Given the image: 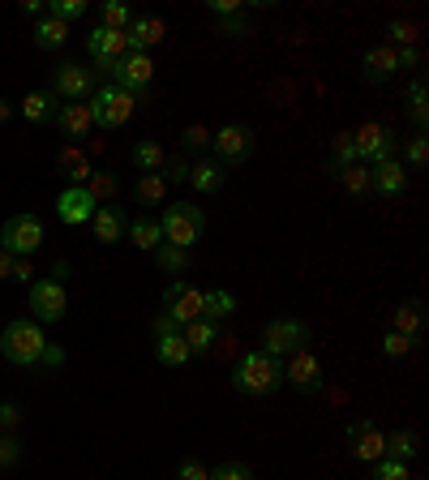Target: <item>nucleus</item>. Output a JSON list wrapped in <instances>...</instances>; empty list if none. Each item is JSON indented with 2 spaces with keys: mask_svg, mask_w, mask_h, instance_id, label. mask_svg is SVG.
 Segmentation results:
<instances>
[{
  "mask_svg": "<svg viewBox=\"0 0 429 480\" xmlns=\"http://www.w3.org/2000/svg\"><path fill=\"white\" fill-rule=\"evenodd\" d=\"M189 184L198 193H219L224 189V168L214 159H198V163H189Z\"/></svg>",
  "mask_w": 429,
  "mask_h": 480,
  "instance_id": "obj_24",
  "label": "nucleus"
},
{
  "mask_svg": "<svg viewBox=\"0 0 429 480\" xmlns=\"http://www.w3.org/2000/svg\"><path fill=\"white\" fill-rule=\"evenodd\" d=\"M373 480H408V464H400V459H378V464H373Z\"/></svg>",
  "mask_w": 429,
  "mask_h": 480,
  "instance_id": "obj_43",
  "label": "nucleus"
},
{
  "mask_svg": "<svg viewBox=\"0 0 429 480\" xmlns=\"http://www.w3.org/2000/svg\"><path fill=\"white\" fill-rule=\"evenodd\" d=\"M39 365L60 369V365H65V348H57V343H47V348H43V360H39Z\"/></svg>",
  "mask_w": 429,
  "mask_h": 480,
  "instance_id": "obj_52",
  "label": "nucleus"
},
{
  "mask_svg": "<svg viewBox=\"0 0 429 480\" xmlns=\"http://www.w3.org/2000/svg\"><path fill=\"white\" fill-rule=\"evenodd\" d=\"M181 335H185L189 352L206 356V352H211V348H214V339H219V326H214V322H206V318H198V322L181 326Z\"/></svg>",
  "mask_w": 429,
  "mask_h": 480,
  "instance_id": "obj_25",
  "label": "nucleus"
},
{
  "mask_svg": "<svg viewBox=\"0 0 429 480\" xmlns=\"http://www.w3.org/2000/svg\"><path fill=\"white\" fill-rule=\"evenodd\" d=\"M43 9H47V17H57V22H65V26L90 14V5H86V0H47Z\"/></svg>",
  "mask_w": 429,
  "mask_h": 480,
  "instance_id": "obj_34",
  "label": "nucleus"
},
{
  "mask_svg": "<svg viewBox=\"0 0 429 480\" xmlns=\"http://www.w3.org/2000/svg\"><path fill=\"white\" fill-rule=\"evenodd\" d=\"M22 116H26L30 125H47V120L57 116V99H52V90H30L26 99H22Z\"/></svg>",
  "mask_w": 429,
  "mask_h": 480,
  "instance_id": "obj_26",
  "label": "nucleus"
},
{
  "mask_svg": "<svg viewBox=\"0 0 429 480\" xmlns=\"http://www.w3.org/2000/svg\"><path fill=\"white\" fill-rule=\"evenodd\" d=\"M284 381H292L300 395H318L322 391V365H318V356L314 352H292V360H288L284 369Z\"/></svg>",
  "mask_w": 429,
  "mask_h": 480,
  "instance_id": "obj_15",
  "label": "nucleus"
},
{
  "mask_svg": "<svg viewBox=\"0 0 429 480\" xmlns=\"http://www.w3.org/2000/svg\"><path fill=\"white\" fill-rule=\"evenodd\" d=\"M30 275H35V270H30V257H14V275H9V279H22V283H26Z\"/></svg>",
  "mask_w": 429,
  "mask_h": 480,
  "instance_id": "obj_54",
  "label": "nucleus"
},
{
  "mask_svg": "<svg viewBox=\"0 0 429 480\" xmlns=\"http://www.w3.org/2000/svg\"><path fill=\"white\" fill-rule=\"evenodd\" d=\"M0 438H5V429H0Z\"/></svg>",
  "mask_w": 429,
  "mask_h": 480,
  "instance_id": "obj_58",
  "label": "nucleus"
},
{
  "mask_svg": "<svg viewBox=\"0 0 429 480\" xmlns=\"http://www.w3.org/2000/svg\"><path fill=\"white\" fill-rule=\"evenodd\" d=\"M176 480H211V467L202 464V459H181V467H176Z\"/></svg>",
  "mask_w": 429,
  "mask_h": 480,
  "instance_id": "obj_44",
  "label": "nucleus"
},
{
  "mask_svg": "<svg viewBox=\"0 0 429 480\" xmlns=\"http://www.w3.org/2000/svg\"><path fill=\"white\" fill-rule=\"evenodd\" d=\"M90 224H95V240H99V245H116V240H125V232H129V214L120 211V206H99Z\"/></svg>",
  "mask_w": 429,
  "mask_h": 480,
  "instance_id": "obj_19",
  "label": "nucleus"
},
{
  "mask_svg": "<svg viewBox=\"0 0 429 480\" xmlns=\"http://www.w3.org/2000/svg\"><path fill=\"white\" fill-rule=\"evenodd\" d=\"M108 73H112V86H120L125 95L138 99V95H146L151 82H155V60L146 57V52H129V57H120Z\"/></svg>",
  "mask_w": 429,
  "mask_h": 480,
  "instance_id": "obj_6",
  "label": "nucleus"
},
{
  "mask_svg": "<svg viewBox=\"0 0 429 480\" xmlns=\"http://www.w3.org/2000/svg\"><path fill=\"white\" fill-rule=\"evenodd\" d=\"M52 275H57V283H65V275H69V262H57V266H52Z\"/></svg>",
  "mask_w": 429,
  "mask_h": 480,
  "instance_id": "obj_56",
  "label": "nucleus"
},
{
  "mask_svg": "<svg viewBox=\"0 0 429 480\" xmlns=\"http://www.w3.org/2000/svg\"><path fill=\"white\" fill-rule=\"evenodd\" d=\"M43 245V224L39 214H14L0 227V249L9 257H30Z\"/></svg>",
  "mask_w": 429,
  "mask_h": 480,
  "instance_id": "obj_5",
  "label": "nucleus"
},
{
  "mask_svg": "<svg viewBox=\"0 0 429 480\" xmlns=\"http://www.w3.org/2000/svg\"><path fill=\"white\" fill-rule=\"evenodd\" d=\"M391 39H395V43H403V47H413L416 30L408 26V22H391Z\"/></svg>",
  "mask_w": 429,
  "mask_h": 480,
  "instance_id": "obj_51",
  "label": "nucleus"
},
{
  "mask_svg": "<svg viewBox=\"0 0 429 480\" xmlns=\"http://www.w3.org/2000/svg\"><path fill=\"white\" fill-rule=\"evenodd\" d=\"M30 313H35V322H39V326L60 322V318L69 313L65 283H57V279H35V283H30Z\"/></svg>",
  "mask_w": 429,
  "mask_h": 480,
  "instance_id": "obj_12",
  "label": "nucleus"
},
{
  "mask_svg": "<svg viewBox=\"0 0 429 480\" xmlns=\"http://www.w3.org/2000/svg\"><path fill=\"white\" fill-rule=\"evenodd\" d=\"M211 14H219V17L241 14V0H211Z\"/></svg>",
  "mask_w": 429,
  "mask_h": 480,
  "instance_id": "obj_53",
  "label": "nucleus"
},
{
  "mask_svg": "<svg viewBox=\"0 0 429 480\" xmlns=\"http://www.w3.org/2000/svg\"><path fill=\"white\" fill-rule=\"evenodd\" d=\"M155 266L163 270V275H185V270H189V249L159 245V249H155Z\"/></svg>",
  "mask_w": 429,
  "mask_h": 480,
  "instance_id": "obj_31",
  "label": "nucleus"
},
{
  "mask_svg": "<svg viewBox=\"0 0 429 480\" xmlns=\"http://www.w3.org/2000/svg\"><path fill=\"white\" fill-rule=\"evenodd\" d=\"M416 454V438L408 433V429H395V433H386V454L382 459H400V464H408Z\"/></svg>",
  "mask_w": 429,
  "mask_h": 480,
  "instance_id": "obj_33",
  "label": "nucleus"
},
{
  "mask_svg": "<svg viewBox=\"0 0 429 480\" xmlns=\"http://www.w3.org/2000/svg\"><path fill=\"white\" fill-rule=\"evenodd\" d=\"M95 211H99V202L90 198L82 184H69V189H60V198H57L60 224L82 227V224H90V219H95Z\"/></svg>",
  "mask_w": 429,
  "mask_h": 480,
  "instance_id": "obj_14",
  "label": "nucleus"
},
{
  "mask_svg": "<svg viewBox=\"0 0 429 480\" xmlns=\"http://www.w3.org/2000/svg\"><path fill=\"white\" fill-rule=\"evenodd\" d=\"M413 348H416V339H408V335H400V330H386L382 335V356H391V360L408 356Z\"/></svg>",
  "mask_w": 429,
  "mask_h": 480,
  "instance_id": "obj_41",
  "label": "nucleus"
},
{
  "mask_svg": "<svg viewBox=\"0 0 429 480\" xmlns=\"http://www.w3.org/2000/svg\"><path fill=\"white\" fill-rule=\"evenodd\" d=\"M60 168H65V176H69L73 184H86V181H90V163H86V159L78 155L73 146H69V151H60Z\"/></svg>",
  "mask_w": 429,
  "mask_h": 480,
  "instance_id": "obj_37",
  "label": "nucleus"
},
{
  "mask_svg": "<svg viewBox=\"0 0 429 480\" xmlns=\"http://www.w3.org/2000/svg\"><path fill=\"white\" fill-rule=\"evenodd\" d=\"M17 421H22V408L17 403H0V429L9 433V429H17Z\"/></svg>",
  "mask_w": 429,
  "mask_h": 480,
  "instance_id": "obj_50",
  "label": "nucleus"
},
{
  "mask_svg": "<svg viewBox=\"0 0 429 480\" xmlns=\"http://www.w3.org/2000/svg\"><path fill=\"white\" fill-rule=\"evenodd\" d=\"M138 249H146V254H155L159 245H163V227H159V219H151V214H138V219H129V232H125Z\"/></svg>",
  "mask_w": 429,
  "mask_h": 480,
  "instance_id": "obj_23",
  "label": "nucleus"
},
{
  "mask_svg": "<svg viewBox=\"0 0 429 480\" xmlns=\"http://www.w3.org/2000/svg\"><path fill=\"white\" fill-rule=\"evenodd\" d=\"M361 73H365V82H391L400 65H395V47H370L365 57H361Z\"/></svg>",
  "mask_w": 429,
  "mask_h": 480,
  "instance_id": "obj_21",
  "label": "nucleus"
},
{
  "mask_svg": "<svg viewBox=\"0 0 429 480\" xmlns=\"http://www.w3.org/2000/svg\"><path fill=\"white\" fill-rule=\"evenodd\" d=\"M189 343H185V335L181 330H168V335H155V360L159 365H172V369H181V365H189Z\"/></svg>",
  "mask_w": 429,
  "mask_h": 480,
  "instance_id": "obj_22",
  "label": "nucleus"
},
{
  "mask_svg": "<svg viewBox=\"0 0 429 480\" xmlns=\"http://www.w3.org/2000/svg\"><path fill=\"white\" fill-rule=\"evenodd\" d=\"M9 116H14V103H5V99H0V120H9Z\"/></svg>",
  "mask_w": 429,
  "mask_h": 480,
  "instance_id": "obj_57",
  "label": "nucleus"
},
{
  "mask_svg": "<svg viewBox=\"0 0 429 480\" xmlns=\"http://www.w3.org/2000/svg\"><path fill=\"white\" fill-rule=\"evenodd\" d=\"M159 176H163L168 184H181V181H189V163H185V159H168Z\"/></svg>",
  "mask_w": 429,
  "mask_h": 480,
  "instance_id": "obj_48",
  "label": "nucleus"
},
{
  "mask_svg": "<svg viewBox=\"0 0 429 480\" xmlns=\"http://www.w3.org/2000/svg\"><path fill=\"white\" fill-rule=\"evenodd\" d=\"M425 163H429V141L416 138L413 146H408V168H425Z\"/></svg>",
  "mask_w": 429,
  "mask_h": 480,
  "instance_id": "obj_49",
  "label": "nucleus"
},
{
  "mask_svg": "<svg viewBox=\"0 0 429 480\" xmlns=\"http://www.w3.org/2000/svg\"><path fill=\"white\" fill-rule=\"evenodd\" d=\"M17 459H22V442H17L14 433H5V438H0V467H14Z\"/></svg>",
  "mask_w": 429,
  "mask_h": 480,
  "instance_id": "obj_46",
  "label": "nucleus"
},
{
  "mask_svg": "<svg viewBox=\"0 0 429 480\" xmlns=\"http://www.w3.org/2000/svg\"><path fill=\"white\" fill-rule=\"evenodd\" d=\"M211 480H254V467L241 464V459H228V464L211 467Z\"/></svg>",
  "mask_w": 429,
  "mask_h": 480,
  "instance_id": "obj_42",
  "label": "nucleus"
},
{
  "mask_svg": "<svg viewBox=\"0 0 429 480\" xmlns=\"http://www.w3.org/2000/svg\"><path fill=\"white\" fill-rule=\"evenodd\" d=\"M133 163H138L142 172H163L168 155H163V146H159V141H138V146H133Z\"/></svg>",
  "mask_w": 429,
  "mask_h": 480,
  "instance_id": "obj_32",
  "label": "nucleus"
},
{
  "mask_svg": "<svg viewBox=\"0 0 429 480\" xmlns=\"http://www.w3.org/2000/svg\"><path fill=\"white\" fill-rule=\"evenodd\" d=\"M159 227H163V245L194 249L202 240V232H206V214L194 202H172L168 211H163V219H159Z\"/></svg>",
  "mask_w": 429,
  "mask_h": 480,
  "instance_id": "obj_3",
  "label": "nucleus"
},
{
  "mask_svg": "<svg viewBox=\"0 0 429 480\" xmlns=\"http://www.w3.org/2000/svg\"><path fill=\"white\" fill-rule=\"evenodd\" d=\"M125 35H129V52H146V47L163 43L168 26H163V17H133Z\"/></svg>",
  "mask_w": 429,
  "mask_h": 480,
  "instance_id": "obj_20",
  "label": "nucleus"
},
{
  "mask_svg": "<svg viewBox=\"0 0 429 480\" xmlns=\"http://www.w3.org/2000/svg\"><path fill=\"white\" fill-rule=\"evenodd\" d=\"M86 52L95 57V65H99V69H112L120 57H129V35H125V30L95 26L90 35H86Z\"/></svg>",
  "mask_w": 429,
  "mask_h": 480,
  "instance_id": "obj_13",
  "label": "nucleus"
},
{
  "mask_svg": "<svg viewBox=\"0 0 429 480\" xmlns=\"http://www.w3.org/2000/svg\"><path fill=\"white\" fill-rule=\"evenodd\" d=\"M60 125V133L73 141H82L95 133V116H90V108L86 103H57V116H52Z\"/></svg>",
  "mask_w": 429,
  "mask_h": 480,
  "instance_id": "obj_17",
  "label": "nucleus"
},
{
  "mask_svg": "<svg viewBox=\"0 0 429 480\" xmlns=\"http://www.w3.org/2000/svg\"><path fill=\"white\" fill-rule=\"evenodd\" d=\"M43 348H47V335L35 318H17V322L5 326L0 335V356L17 369H35L43 360Z\"/></svg>",
  "mask_w": 429,
  "mask_h": 480,
  "instance_id": "obj_1",
  "label": "nucleus"
},
{
  "mask_svg": "<svg viewBox=\"0 0 429 480\" xmlns=\"http://www.w3.org/2000/svg\"><path fill=\"white\" fill-rule=\"evenodd\" d=\"M219 35H228V39H236V35H249V22H245V14L219 17Z\"/></svg>",
  "mask_w": 429,
  "mask_h": 480,
  "instance_id": "obj_47",
  "label": "nucleus"
},
{
  "mask_svg": "<svg viewBox=\"0 0 429 480\" xmlns=\"http://www.w3.org/2000/svg\"><path fill=\"white\" fill-rule=\"evenodd\" d=\"M340 181H343V189L352 193V198H370V168L365 163H352L348 172H340Z\"/></svg>",
  "mask_w": 429,
  "mask_h": 480,
  "instance_id": "obj_36",
  "label": "nucleus"
},
{
  "mask_svg": "<svg viewBox=\"0 0 429 480\" xmlns=\"http://www.w3.org/2000/svg\"><path fill=\"white\" fill-rule=\"evenodd\" d=\"M163 193H168V181L159 172H142L138 184H133V198L142 202V206H163Z\"/></svg>",
  "mask_w": 429,
  "mask_h": 480,
  "instance_id": "obj_28",
  "label": "nucleus"
},
{
  "mask_svg": "<svg viewBox=\"0 0 429 480\" xmlns=\"http://www.w3.org/2000/svg\"><path fill=\"white\" fill-rule=\"evenodd\" d=\"M52 99H69V103H86L95 95V73L78 65V60H65L60 69H52Z\"/></svg>",
  "mask_w": 429,
  "mask_h": 480,
  "instance_id": "obj_8",
  "label": "nucleus"
},
{
  "mask_svg": "<svg viewBox=\"0 0 429 480\" xmlns=\"http://www.w3.org/2000/svg\"><path fill=\"white\" fill-rule=\"evenodd\" d=\"M9 275H14V257H9L5 249H0V283L9 279Z\"/></svg>",
  "mask_w": 429,
  "mask_h": 480,
  "instance_id": "obj_55",
  "label": "nucleus"
},
{
  "mask_svg": "<svg viewBox=\"0 0 429 480\" xmlns=\"http://www.w3.org/2000/svg\"><path fill=\"white\" fill-rule=\"evenodd\" d=\"M65 39H69V26H65V22H57V17H39V26H35V43H39L43 52L65 47Z\"/></svg>",
  "mask_w": 429,
  "mask_h": 480,
  "instance_id": "obj_30",
  "label": "nucleus"
},
{
  "mask_svg": "<svg viewBox=\"0 0 429 480\" xmlns=\"http://www.w3.org/2000/svg\"><path fill=\"white\" fill-rule=\"evenodd\" d=\"M181 146H185V151H206V146H211V133L202 125H189L185 133H181Z\"/></svg>",
  "mask_w": 429,
  "mask_h": 480,
  "instance_id": "obj_45",
  "label": "nucleus"
},
{
  "mask_svg": "<svg viewBox=\"0 0 429 480\" xmlns=\"http://www.w3.org/2000/svg\"><path fill=\"white\" fill-rule=\"evenodd\" d=\"M232 313H236V297H232L228 287H211V292H206V305H202V318H206V322H224Z\"/></svg>",
  "mask_w": 429,
  "mask_h": 480,
  "instance_id": "obj_29",
  "label": "nucleus"
},
{
  "mask_svg": "<svg viewBox=\"0 0 429 480\" xmlns=\"http://www.w3.org/2000/svg\"><path fill=\"white\" fill-rule=\"evenodd\" d=\"M262 352L267 356H292V352H300L305 343H309V326L305 322H297V318H279V322H267V330H262Z\"/></svg>",
  "mask_w": 429,
  "mask_h": 480,
  "instance_id": "obj_11",
  "label": "nucleus"
},
{
  "mask_svg": "<svg viewBox=\"0 0 429 480\" xmlns=\"http://www.w3.org/2000/svg\"><path fill=\"white\" fill-rule=\"evenodd\" d=\"M99 17H103V30H129V22H133L129 5H120V0H108L99 9Z\"/></svg>",
  "mask_w": 429,
  "mask_h": 480,
  "instance_id": "obj_38",
  "label": "nucleus"
},
{
  "mask_svg": "<svg viewBox=\"0 0 429 480\" xmlns=\"http://www.w3.org/2000/svg\"><path fill=\"white\" fill-rule=\"evenodd\" d=\"M391 330H400V335H408V339H421V330H425V309L416 305V300H408V305H400L395 309V318H391Z\"/></svg>",
  "mask_w": 429,
  "mask_h": 480,
  "instance_id": "obj_27",
  "label": "nucleus"
},
{
  "mask_svg": "<svg viewBox=\"0 0 429 480\" xmlns=\"http://www.w3.org/2000/svg\"><path fill=\"white\" fill-rule=\"evenodd\" d=\"M202 305H206V292H198L194 283L185 279H172L163 287V313H168L176 326H189L202 318Z\"/></svg>",
  "mask_w": 429,
  "mask_h": 480,
  "instance_id": "obj_9",
  "label": "nucleus"
},
{
  "mask_svg": "<svg viewBox=\"0 0 429 480\" xmlns=\"http://www.w3.org/2000/svg\"><path fill=\"white\" fill-rule=\"evenodd\" d=\"M82 189H86V193H90L95 202H99V198H112V193H116V176H112V172H90V181H86Z\"/></svg>",
  "mask_w": 429,
  "mask_h": 480,
  "instance_id": "obj_40",
  "label": "nucleus"
},
{
  "mask_svg": "<svg viewBox=\"0 0 429 480\" xmlns=\"http://www.w3.org/2000/svg\"><path fill=\"white\" fill-rule=\"evenodd\" d=\"M352 141H357V159L365 168L386 163V159H395V151H400L395 129H386V125H361L357 133H352Z\"/></svg>",
  "mask_w": 429,
  "mask_h": 480,
  "instance_id": "obj_10",
  "label": "nucleus"
},
{
  "mask_svg": "<svg viewBox=\"0 0 429 480\" xmlns=\"http://www.w3.org/2000/svg\"><path fill=\"white\" fill-rule=\"evenodd\" d=\"M352 163H361V159H357V141H352V133H335V151H330V168H335V172H348Z\"/></svg>",
  "mask_w": 429,
  "mask_h": 480,
  "instance_id": "obj_35",
  "label": "nucleus"
},
{
  "mask_svg": "<svg viewBox=\"0 0 429 480\" xmlns=\"http://www.w3.org/2000/svg\"><path fill=\"white\" fill-rule=\"evenodd\" d=\"M370 189L382 193V198H400L408 189V172H403L400 159H386V163H373L370 168Z\"/></svg>",
  "mask_w": 429,
  "mask_h": 480,
  "instance_id": "obj_18",
  "label": "nucleus"
},
{
  "mask_svg": "<svg viewBox=\"0 0 429 480\" xmlns=\"http://www.w3.org/2000/svg\"><path fill=\"white\" fill-rule=\"evenodd\" d=\"M232 386L241 395H275L284 386V365L267 352H245L232 369Z\"/></svg>",
  "mask_w": 429,
  "mask_h": 480,
  "instance_id": "obj_2",
  "label": "nucleus"
},
{
  "mask_svg": "<svg viewBox=\"0 0 429 480\" xmlns=\"http://www.w3.org/2000/svg\"><path fill=\"white\" fill-rule=\"evenodd\" d=\"M211 146H214V163H219L224 172L241 168L245 159L254 155V129L249 125H224L211 138Z\"/></svg>",
  "mask_w": 429,
  "mask_h": 480,
  "instance_id": "obj_7",
  "label": "nucleus"
},
{
  "mask_svg": "<svg viewBox=\"0 0 429 480\" xmlns=\"http://www.w3.org/2000/svg\"><path fill=\"white\" fill-rule=\"evenodd\" d=\"M90 116H95V125L99 129H120L129 125V116H133V95H125L120 86H95V95H90Z\"/></svg>",
  "mask_w": 429,
  "mask_h": 480,
  "instance_id": "obj_4",
  "label": "nucleus"
},
{
  "mask_svg": "<svg viewBox=\"0 0 429 480\" xmlns=\"http://www.w3.org/2000/svg\"><path fill=\"white\" fill-rule=\"evenodd\" d=\"M348 442H352V454L361 464H378L386 454V433L373 429V421H352L348 424Z\"/></svg>",
  "mask_w": 429,
  "mask_h": 480,
  "instance_id": "obj_16",
  "label": "nucleus"
},
{
  "mask_svg": "<svg viewBox=\"0 0 429 480\" xmlns=\"http://www.w3.org/2000/svg\"><path fill=\"white\" fill-rule=\"evenodd\" d=\"M408 108H413V120L421 129L429 125V103H425V78H416L413 90H408Z\"/></svg>",
  "mask_w": 429,
  "mask_h": 480,
  "instance_id": "obj_39",
  "label": "nucleus"
}]
</instances>
